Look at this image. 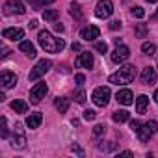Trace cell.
Here are the masks:
<instances>
[{
  "label": "cell",
  "mask_w": 158,
  "mask_h": 158,
  "mask_svg": "<svg viewBox=\"0 0 158 158\" xmlns=\"http://www.w3.org/2000/svg\"><path fill=\"white\" fill-rule=\"evenodd\" d=\"M37 39H39V45H41V48H43L45 52H61V50L65 48V41L54 37V35H52L50 32H47V30H41Z\"/></svg>",
  "instance_id": "6da1fadb"
},
{
  "label": "cell",
  "mask_w": 158,
  "mask_h": 158,
  "mask_svg": "<svg viewBox=\"0 0 158 158\" xmlns=\"http://www.w3.org/2000/svg\"><path fill=\"white\" fill-rule=\"evenodd\" d=\"M136 78V67L134 65H123L117 73L108 76V82L115 84V86H127Z\"/></svg>",
  "instance_id": "7a4b0ae2"
},
{
  "label": "cell",
  "mask_w": 158,
  "mask_h": 158,
  "mask_svg": "<svg viewBox=\"0 0 158 158\" xmlns=\"http://www.w3.org/2000/svg\"><path fill=\"white\" fill-rule=\"evenodd\" d=\"M50 67H52V61H50V60H39V61L35 63V67L30 71L28 80H32V82H34V80H37V78H41V76H43Z\"/></svg>",
  "instance_id": "3957f363"
},
{
  "label": "cell",
  "mask_w": 158,
  "mask_h": 158,
  "mask_svg": "<svg viewBox=\"0 0 158 158\" xmlns=\"http://www.w3.org/2000/svg\"><path fill=\"white\" fill-rule=\"evenodd\" d=\"M91 99H93V102H95L97 106L104 108V106L108 104V101H110V88H104V86L95 88V91H93Z\"/></svg>",
  "instance_id": "277c9868"
},
{
  "label": "cell",
  "mask_w": 158,
  "mask_h": 158,
  "mask_svg": "<svg viewBox=\"0 0 158 158\" xmlns=\"http://www.w3.org/2000/svg\"><path fill=\"white\" fill-rule=\"evenodd\" d=\"M156 130H158V123H156V121H147V123H143V125L138 128V138H139V141H149V138H151L152 134H156Z\"/></svg>",
  "instance_id": "5b68a950"
},
{
  "label": "cell",
  "mask_w": 158,
  "mask_h": 158,
  "mask_svg": "<svg viewBox=\"0 0 158 158\" xmlns=\"http://www.w3.org/2000/svg\"><path fill=\"white\" fill-rule=\"evenodd\" d=\"M114 13V4L112 0H99V4L95 8V15L99 19H108L110 15Z\"/></svg>",
  "instance_id": "8992f818"
},
{
  "label": "cell",
  "mask_w": 158,
  "mask_h": 158,
  "mask_svg": "<svg viewBox=\"0 0 158 158\" xmlns=\"http://www.w3.org/2000/svg\"><path fill=\"white\" fill-rule=\"evenodd\" d=\"M47 91H48V88H47V84H45V82L35 84V86L30 89V101H32L34 104H37V102L47 95Z\"/></svg>",
  "instance_id": "52a82bcc"
},
{
  "label": "cell",
  "mask_w": 158,
  "mask_h": 158,
  "mask_svg": "<svg viewBox=\"0 0 158 158\" xmlns=\"http://www.w3.org/2000/svg\"><path fill=\"white\" fill-rule=\"evenodd\" d=\"M24 11H26V10H24V6H23L21 0H8V2L4 4V13H6V15H13V13L23 15Z\"/></svg>",
  "instance_id": "ba28073f"
},
{
  "label": "cell",
  "mask_w": 158,
  "mask_h": 158,
  "mask_svg": "<svg viewBox=\"0 0 158 158\" xmlns=\"http://www.w3.org/2000/svg\"><path fill=\"white\" fill-rule=\"evenodd\" d=\"M128 56H130V48L125 47V45H117L115 50L112 52V61L114 63H123V61L128 60Z\"/></svg>",
  "instance_id": "9c48e42d"
},
{
  "label": "cell",
  "mask_w": 158,
  "mask_h": 158,
  "mask_svg": "<svg viewBox=\"0 0 158 158\" xmlns=\"http://www.w3.org/2000/svg\"><path fill=\"white\" fill-rule=\"evenodd\" d=\"M0 84H2L4 89H10L17 84V74L15 73H10V71H2L0 74Z\"/></svg>",
  "instance_id": "30bf717a"
},
{
  "label": "cell",
  "mask_w": 158,
  "mask_h": 158,
  "mask_svg": "<svg viewBox=\"0 0 158 158\" xmlns=\"http://www.w3.org/2000/svg\"><path fill=\"white\" fill-rule=\"evenodd\" d=\"M99 35H101V30H99L95 24H89V26H86V28L80 32V37L86 39V41H93V39H97Z\"/></svg>",
  "instance_id": "8fae6325"
},
{
  "label": "cell",
  "mask_w": 158,
  "mask_h": 158,
  "mask_svg": "<svg viewBox=\"0 0 158 158\" xmlns=\"http://www.w3.org/2000/svg\"><path fill=\"white\" fill-rule=\"evenodd\" d=\"M115 99H117V102L123 104V106H130V104L134 102V95H132L130 89H119L117 95H115Z\"/></svg>",
  "instance_id": "7c38bea8"
},
{
  "label": "cell",
  "mask_w": 158,
  "mask_h": 158,
  "mask_svg": "<svg viewBox=\"0 0 158 158\" xmlns=\"http://www.w3.org/2000/svg\"><path fill=\"white\" fill-rule=\"evenodd\" d=\"M11 145L17 147V149H23V147L26 145V136H24V132L21 130V125H19V123L15 125V136H13V139H11Z\"/></svg>",
  "instance_id": "4fadbf2b"
},
{
  "label": "cell",
  "mask_w": 158,
  "mask_h": 158,
  "mask_svg": "<svg viewBox=\"0 0 158 158\" xmlns=\"http://www.w3.org/2000/svg\"><path fill=\"white\" fill-rule=\"evenodd\" d=\"M76 67H84V69H91L93 67V54L89 52H82L76 58Z\"/></svg>",
  "instance_id": "5bb4252c"
},
{
  "label": "cell",
  "mask_w": 158,
  "mask_h": 158,
  "mask_svg": "<svg viewBox=\"0 0 158 158\" xmlns=\"http://www.w3.org/2000/svg\"><path fill=\"white\" fill-rule=\"evenodd\" d=\"M141 82L147 84V86H151V84L156 82V71H154L152 67H145V69L141 71Z\"/></svg>",
  "instance_id": "9a60e30c"
},
{
  "label": "cell",
  "mask_w": 158,
  "mask_h": 158,
  "mask_svg": "<svg viewBox=\"0 0 158 158\" xmlns=\"http://www.w3.org/2000/svg\"><path fill=\"white\" fill-rule=\"evenodd\" d=\"M2 35H4V39L19 41V39H23V37H24V32H23L21 28H6V30L2 32Z\"/></svg>",
  "instance_id": "2e32d148"
},
{
  "label": "cell",
  "mask_w": 158,
  "mask_h": 158,
  "mask_svg": "<svg viewBox=\"0 0 158 158\" xmlns=\"http://www.w3.org/2000/svg\"><path fill=\"white\" fill-rule=\"evenodd\" d=\"M41 121H43V115H41L39 112L30 114V115L26 117V125H28V128H37V127L41 125Z\"/></svg>",
  "instance_id": "e0dca14e"
},
{
  "label": "cell",
  "mask_w": 158,
  "mask_h": 158,
  "mask_svg": "<svg viewBox=\"0 0 158 158\" xmlns=\"http://www.w3.org/2000/svg\"><path fill=\"white\" fill-rule=\"evenodd\" d=\"M147 106H149V97L147 95H139L136 99V112L138 114H145L147 112Z\"/></svg>",
  "instance_id": "ac0fdd59"
},
{
  "label": "cell",
  "mask_w": 158,
  "mask_h": 158,
  "mask_svg": "<svg viewBox=\"0 0 158 158\" xmlns=\"http://www.w3.org/2000/svg\"><path fill=\"white\" fill-rule=\"evenodd\" d=\"M19 48L23 50V52H26V56L28 58H35V47L30 43V41H21V45H19Z\"/></svg>",
  "instance_id": "d6986e66"
},
{
  "label": "cell",
  "mask_w": 158,
  "mask_h": 158,
  "mask_svg": "<svg viewBox=\"0 0 158 158\" xmlns=\"http://www.w3.org/2000/svg\"><path fill=\"white\" fill-rule=\"evenodd\" d=\"M54 106H56V110H58L60 114H65V112L69 110V99H65V97H58V99L54 101Z\"/></svg>",
  "instance_id": "ffe728a7"
},
{
  "label": "cell",
  "mask_w": 158,
  "mask_h": 158,
  "mask_svg": "<svg viewBox=\"0 0 158 158\" xmlns=\"http://www.w3.org/2000/svg\"><path fill=\"white\" fill-rule=\"evenodd\" d=\"M11 108H13L17 114H26V112H28V104H26L24 101H21V99L11 101Z\"/></svg>",
  "instance_id": "44dd1931"
},
{
  "label": "cell",
  "mask_w": 158,
  "mask_h": 158,
  "mask_svg": "<svg viewBox=\"0 0 158 158\" xmlns=\"http://www.w3.org/2000/svg\"><path fill=\"white\" fill-rule=\"evenodd\" d=\"M112 119L115 123H125V121H128V112L127 110H117V112H114Z\"/></svg>",
  "instance_id": "7402d4cb"
},
{
  "label": "cell",
  "mask_w": 158,
  "mask_h": 158,
  "mask_svg": "<svg viewBox=\"0 0 158 158\" xmlns=\"http://www.w3.org/2000/svg\"><path fill=\"white\" fill-rule=\"evenodd\" d=\"M71 15L76 21H82V17H84V13H82V10H80V6H78V4H73L71 6Z\"/></svg>",
  "instance_id": "603a6c76"
},
{
  "label": "cell",
  "mask_w": 158,
  "mask_h": 158,
  "mask_svg": "<svg viewBox=\"0 0 158 158\" xmlns=\"http://www.w3.org/2000/svg\"><path fill=\"white\" fill-rule=\"evenodd\" d=\"M43 19L45 21H56L58 19V10H43Z\"/></svg>",
  "instance_id": "cb8c5ba5"
},
{
  "label": "cell",
  "mask_w": 158,
  "mask_h": 158,
  "mask_svg": "<svg viewBox=\"0 0 158 158\" xmlns=\"http://www.w3.org/2000/svg\"><path fill=\"white\" fill-rule=\"evenodd\" d=\"M147 34H149V28H147L145 24H138V26H136V35H138L139 39H143Z\"/></svg>",
  "instance_id": "d4e9b609"
},
{
  "label": "cell",
  "mask_w": 158,
  "mask_h": 158,
  "mask_svg": "<svg viewBox=\"0 0 158 158\" xmlns=\"http://www.w3.org/2000/svg\"><path fill=\"white\" fill-rule=\"evenodd\" d=\"M0 123H2V128H0V136H2V138H8V136H10V130H8V119L2 117V119H0Z\"/></svg>",
  "instance_id": "484cf974"
},
{
  "label": "cell",
  "mask_w": 158,
  "mask_h": 158,
  "mask_svg": "<svg viewBox=\"0 0 158 158\" xmlns=\"http://www.w3.org/2000/svg\"><path fill=\"white\" fill-rule=\"evenodd\" d=\"M74 101H76L78 104H84V102H86V91H84V89H78V91L74 93Z\"/></svg>",
  "instance_id": "4316f807"
},
{
  "label": "cell",
  "mask_w": 158,
  "mask_h": 158,
  "mask_svg": "<svg viewBox=\"0 0 158 158\" xmlns=\"http://www.w3.org/2000/svg\"><path fill=\"white\" fill-rule=\"evenodd\" d=\"M141 50H143L147 56H152V54H154V45L147 41V43H143V45H141Z\"/></svg>",
  "instance_id": "83f0119b"
},
{
  "label": "cell",
  "mask_w": 158,
  "mask_h": 158,
  "mask_svg": "<svg viewBox=\"0 0 158 158\" xmlns=\"http://www.w3.org/2000/svg\"><path fill=\"white\" fill-rule=\"evenodd\" d=\"M95 50H97V52H101V54H106L108 45H106L104 41H99V43H95Z\"/></svg>",
  "instance_id": "f1b7e54d"
},
{
  "label": "cell",
  "mask_w": 158,
  "mask_h": 158,
  "mask_svg": "<svg viewBox=\"0 0 158 158\" xmlns=\"http://www.w3.org/2000/svg\"><path fill=\"white\" fill-rule=\"evenodd\" d=\"M132 15L138 17V19H143V17H145V11H143V8L136 6V8H132Z\"/></svg>",
  "instance_id": "f546056e"
},
{
  "label": "cell",
  "mask_w": 158,
  "mask_h": 158,
  "mask_svg": "<svg viewBox=\"0 0 158 158\" xmlns=\"http://www.w3.org/2000/svg\"><path fill=\"white\" fill-rule=\"evenodd\" d=\"M93 134H95V136L106 134V127H104V125H95V127H93Z\"/></svg>",
  "instance_id": "4dcf8cb0"
},
{
  "label": "cell",
  "mask_w": 158,
  "mask_h": 158,
  "mask_svg": "<svg viewBox=\"0 0 158 158\" xmlns=\"http://www.w3.org/2000/svg\"><path fill=\"white\" fill-rule=\"evenodd\" d=\"M95 117H97V114H95L93 110H86V112H84V119H86V121H93Z\"/></svg>",
  "instance_id": "1f68e13d"
},
{
  "label": "cell",
  "mask_w": 158,
  "mask_h": 158,
  "mask_svg": "<svg viewBox=\"0 0 158 158\" xmlns=\"http://www.w3.org/2000/svg\"><path fill=\"white\" fill-rule=\"evenodd\" d=\"M74 80H76V84H78V86H84L86 76H84V74H76V76H74Z\"/></svg>",
  "instance_id": "d6a6232c"
},
{
  "label": "cell",
  "mask_w": 158,
  "mask_h": 158,
  "mask_svg": "<svg viewBox=\"0 0 158 158\" xmlns=\"http://www.w3.org/2000/svg\"><path fill=\"white\" fill-rule=\"evenodd\" d=\"M139 127H141V123H139L138 119H134V121H130V128H132L134 132H138V128H139Z\"/></svg>",
  "instance_id": "836d02e7"
},
{
  "label": "cell",
  "mask_w": 158,
  "mask_h": 158,
  "mask_svg": "<svg viewBox=\"0 0 158 158\" xmlns=\"http://www.w3.org/2000/svg\"><path fill=\"white\" fill-rule=\"evenodd\" d=\"M121 28V23L119 21H112L110 23V30H119Z\"/></svg>",
  "instance_id": "e575fe53"
},
{
  "label": "cell",
  "mask_w": 158,
  "mask_h": 158,
  "mask_svg": "<svg viewBox=\"0 0 158 158\" xmlns=\"http://www.w3.org/2000/svg\"><path fill=\"white\" fill-rule=\"evenodd\" d=\"M54 30H56V32H60V34H61V32H63V30H65V26H63V24H61V23H56V24H54Z\"/></svg>",
  "instance_id": "d590c367"
},
{
  "label": "cell",
  "mask_w": 158,
  "mask_h": 158,
  "mask_svg": "<svg viewBox=\"0 0 158 158\" xmlns=\"http://www.w3.org/2000/svg\"><path fill=\"white\" fill-rule=\"evenodd\" d=\"M28 28H30V30H35V28H37V21H35V19H32V21L28 23Z\"/></svg>",
  "instance_id": "8d00e7d4"
},
{
  "label": "cell",
  "mask_w": 158,
  "mask_h": 158,
  "mask_svg": "<svg viewBox=\"0 0 158 158\" xmlns=\"http://www.w3.org/2000/svg\"><path fill=\"white\" fill-rule=\"evenodd\" d=\"M71 48H73V52H80V48H82V47H80V43H73V45H71Z\"/></svg>",
  "instance_id": "74e56055"
},
{
  "label": "cell",
  "mask_w": 158,
  "mask_h": 158,
  "mask_svg": "<svg viewBox=\"0 0 158 158\" xmlns=\"http://www.w3.org/2000/svg\"><path fill=\"white\" fill-rule=\"evenodd\" d=\"M56 2V0H39V4L41 6H47V4H54Z\"/></svg>",
  "instance_id": "f35d334b"
},
{
  "label": "cell",
  "mask_w": 158,
  "mask_h": 158,
  "mask_svg": "<svg viewBox=\"0 0 158 158\" xmlns=\"http://www.w3.org/2000/svg\"><path fill=\"white\" fill-rule=\"evenodd\" d=\"M73 151H74V152H76V154H80V156H82V154H84V151H82V149H80V147H76V145H74V147H73Z\"/></svg>",
  "instance_id": "ab89813d"
},
{
  "label": "cell",
  "mask_w": 158,
  "mask_h": 158,
  "mask_svg": "<svg viewBox=\"0 0 158 158\" xmlns=\"http://www.w3.org/2000/svg\"><path fill=\"white\" fill-rule=\"evenodd\" d=\"M121 156H132V152H130V151H123Z\"/></svg>",
  "instance_id": "60d3db41"
},
{
  "label": "cell",
  "mask_w": 158,
  "mask_h": 158,
  "mask_svg": "<svg viewBox=\"0 0 158 158\" xmlns=\"http://www.w3.org/2000/svg\"><path fill=\"white\" fill-rule=\"evenodd\" d=\"M154 101H156V104H158V89L154 91Z\"/></svg>",
  "instance_id": "b9f144b4"
},
{
  "label": "cell",
  "mask_w": 158,
  "mask_h": 158,
  "mask_svg": "<svg viewBox=\"0 0 158 158\" xmlns=\"http://www.w3.org/2000/svg\"><path fill=\"white\" fill-rule=\"evenodd\" d=\"M147 2H151V4H156V2H158V0H147Z\"/></svg>",
  "instance_id": "7bdbcfd3"
}]
</instances>
